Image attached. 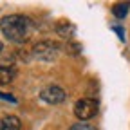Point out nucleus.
I'll use <instances>...</instances> for the list:
<instances>
[{"mask_svg":"<svg viewBox=\"0 0 130 130\" xmlns=\"http://www.w3.org/2000/svg\"><path fill=\"white\" fill-rule=\"evenodd\" d=\"M96 114H98V101L96 100H92V98H81V100L76 101V105H74V116L81 123L92 119Z\"/></svg>","mask_w":130,"mask_h":130,"instance_id":"obj_2","label":"nucleus"},{"mask_svg":"<svg viewBox=\"0 0 130 130\" xmlns=\"http://www.w3.org/2000/svg\"><path fill=\"white\" fill-rule=\"evenodd\" d=\"M0 130H20V119L16 116H2L0 118Z\"/></svg>","mask_w":130,"mask_h":130,"instance_id":"obj_5","label":"nucleus"},{"mask_svg":"<svg viewBox=\"0 0 130 130\" xmlns=\"http://www.w3.org/2000/svg\"><path fill=\"white\" fill-rule=\"evenodd\" d=\"M16 71L13 67H7V65H0V85H7L14 79Z\"/></svg>","mask_w":130,"mask_h":130,"instance_id":"obj_6","label":"nucleus"},{"mask_svg":"<svg viewBox=\"0 0 130 130\" xmlns=\"http://www.w3.org/2000/svg\"><path fill=\"white\" fill-rule=\"evenodd\" d=\"M0 98H2V100H7V101H13V103L16 101L13 96H7V94H4V92H0Z\"/></svg>","mask_w":130,"mask_h":130,"instance_id":"obj_9","label":"nucleus"},{"mask_svg":"<svg viewBox=\"0 0 130 130\" xmlns=\"http://www.w3.org/2000/svg\"><path fill=\"white\" fill-rule=\"evenodd\" d=\"M69 130H98V128L92 126V125H89V123H76V125H72Z\"/></svg>","mask_w":130,"mask_h":130,"instance_id":"obj_8","label":"nucleus"},{"mask_svg":"<svg viewBox=\"0 0 130 130\" xmlns=\"http://www.w3.org/2000/svg\"><path fill=\"white\" fill-rule=\"evenodd\" d=\"M40 98H42L45 103H49V105H58V103L65 101L67 94H65V90L61 87H58V85H49V87L42 89Z\"/></svg>","mask_w":130,"mask_h":130,"instance_id":"obj_4","label":"nucleus"},{"mask_svg":"<svg viewBox=\"0 0 130 130\" xmlns=\"http://www.w3.org/2000/svg\"><path fill=\"white\" fill-rule=\"evenodd\" d=\"M2 49H4V45H2V42H0V53H2Z\"/></svg>","mask_w":130,"mask_h":130,"instance_id":"obj_10","label":"nucleus"},{"mask_svg":"<svg viewBox=\"0 0 130 130\" xmlns=\"http://www.w3.org/2000/svg\"><path fill=\"white\" fill-rule=\"evenodd\" d=\"M32 20L29 16H24V14H7L0 20V31L2 35L9 40V42H14V43H24L29 40L31 32H32Z\"/></svg>","mask_w":130,"mask_h":130,"instance_id":"obj_1","label":"nucleus"},{"mask_svg":"<svg viewBox=\"0 0 130 130\" xmlns=\"http://www.w3.org/2000/svg\"><path fill=\"white\" fill-rule=\"evenodd\" d=\"M58 51H60V45L54 43V42H38L35 45V49H32V54H35V58L42 60V61H53L56 56H58Z\"/></svg>","mask_w":130,"mask_h":130,"instance_id":"obj_3","label":"nucleus"},{"mask_svg":"<svg viewBox=\"0 0 130 130\" xmlns=\"http://www.w3.org/2000/svg\"><path fill=\"white\" fill-rule=\"evenodd\" d=\"M128 9H130V2H119L112 7V13H114L116 18H125L128 14Z\"/></svg>","mask_w":130,"mask_h":130,"instance_id":"obj_7","label":"nucleus"}]
</instances>
